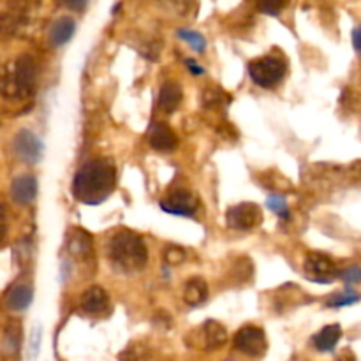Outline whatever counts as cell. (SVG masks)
Here are the masks:
<instances>
[{"instance_id": "2", "label": "cell", "mask_w": 361, "mask_h": 361, "mask_svg": "<svg viewBox=\"0 0 361 361\" xmlns=\"http://www.w3.org/2000/svg\"><path fill=\"white\" fill-rule=\"evenodd\" d=\"M106 254L111 267L122 274H136L143 270L148 261V249L143 236L130 229H120L109 236Z\"/></svg>"}, {"instance_id": "20", "label": "cell", "mask_w": 361, "mask_h": 361, "mask_svg": "<svg viewBox=\"0 0 361 361\" xmlns=\"http://www.w3.org/2000/svg\"><path fill=\"white\" fill-rule=\"evenodd\" d=\"M208 298V284L204 279L194 277L189 279L183 288V302L190 307H197L207 302Z\"/></svg>"}, {"instance_id": "23", "label": "cell", "mask_w": 361, "mask_h": 361, "mask_svg": "<svg viewBox=\"0 0 361 361\" xmlns=\"http://www.w3.org/2000/svg\"><path fill=\"white\" fill-rule=\"evenodd\" d=\"M267 207L270 208L277 217H281L282 221H288L289 219V204L282 194H270L267 200Z\"/></svg>"}, {"instance_id": "30", "label": "cell", "mask_w": 361, "mask_h": 361, "mask_svg": "<svg viewBox=\"0 0 361 361\" xmlns=\"http://www.w3.org/2000/svg\"><path fill=\"white\" fill-rule=\"evenodd\" d=\"M185 66L189 67V71L194 74V76H203L204 74L203 67H201L197 62H194L192 59H185Z\"/></svg>"}, {"instance_id": "1", "label": "cell", "mask_w": 361, "mask_h": 361, "mask_svg": "<svg viewBox=\"0 0 361 361\" xmlns=\"http://www.w3.org/2000/svg\"><path fill=\"white\" fill-rule=\"evenodd\" d=\"M116 187V168L111 159L97 157L85 162L73 178V196L80 203L97 207Z\"/></svg>"}, {"instance_id": "32", "label": "cell", "mask_w": 361, "mask_h": 361, "mask_svg": "<svg viewBox=\"0 0 361 361\" xmlns=\"http://www.w3.org/2000/svg\"><path fill=\"white\" fill-rule=\"evenodd\" d=\"M39 328H35L34 335H32V360H35V356H37L39 353Z\"/></svg>"}, {"instance_id": "10", "label": "cell", "mask_w": 361, "mask_h": 361, "mask_svg": "<svg viewBox=\"0 0 361 361\" xmlns=\"http://www.w3.org/2000/svg\"><path fill=\"white\" fill-rule=\"evenodd\" d=\"M39 0H13L9 9L4 13V30H20L27 27L34 18V11L37 9Z\"/></svg>"}, {"instance_id": "25", "label": "cell", "mask_w": 361, "mask_h": 361, "mask_svg": "<svg viewBox=\"0 0 361 361\" xmlns=\"http://www.w3.org/2000/svg\"><path fill=\"white\" fill-rule=\"evenodd\" d=\"M360 302V296L353 291H345V293H337V295L331 296L330 300L326 302V305L330 309H342V307L348 305H355V303Z\"/></svg>"}, {"instance_id": "8", "label": "cell", "mask_w": 361, "mask_h": 361, "mask_svg": "<svg viewBox=\"0 0 361 361\" xmlns=\"http://www.w3.org/2000/svg\"><path fill=\"white\" fill-rule=\"evenodd\" d=\"M226 222L236 231H250L263 222V210L256 203L235 204L226 214Z\"/></svg>"}, {"instance_id": "15", "label": "cell", "mask_w": 361, "mask_h": 361, "mask_svg": "<svg viewBox=\"0 0 361 361\" xmlns=\"http://www.w3.org/2000/svg\"><path fill=\"white\" fill-rule=\"evenodd\" d=\"M32 298H34V291H32L30 286L16 284L7 289L6 295H4V303L13 312H21V310L28 309Z\"/></svg>"}, {"instance_id": "16", "label": "cell", "mask_w": 361, "mask_h": 361, "mask_svg": "<svg viewBox=\"0 0 361 361\" xmlns=\"http://www.w3.org/2000/svg\"><path fill=\"white\" fill-rule=\"evenodd\" d=\"M183 92L182 87L175 81H168L161 87V92H159L157 106L164 113H175L178 109V106L182 104Z\"/></svg>"}, {"instance_id": "19", "label": "cell", "mask_w": 361, "mask_h": 361, "mask_svg": "<svg viewBox=\"0 0 361 361\" xmlns=\"http://www.w3.org/2000/svg\"><path fill=\"white\" fill-rule=\"evenodd\" d=\"M74 32H76V21L71 16H62L53 23L49 30V41L53 46H63L71 41Z\"/></svg>"}, {"instance_id": "5", "label": "cell", "mask_w": 361, "mask_h": 361, "mask_svg": "<svg viewBox=\"0 0 361 361\" xmlns=\"http://www.w3.org/2000/svg\"><path fill=\"white\" fill-rule=\"evenodd\" d=\"M303 271H305V277L316 284H331L341 277V270L335 264V261L321 252L307 254Z\"/></svg>"}, {"instance_id": "9", "label": "cell", "mask_w": 361, "mask_h": 361, "mask_svg": "<svg viewBox=\"0 0 361 361\" xmlns=\"http://www.w3.org/2000/svg\"><path fill=\"white\" fill-rule=\"evenodd\" d=\"M13 152L25 164H37L42 157V143L30 129H21L13 137Z\"/></svg>"}, {"instance_id": "3", "label": "cell", "mask_w": 361, "mask_h": 361, "mask_svg": "<svg viewBox=\"0 0 361 361\" xmlns=\"http://www.w3.org/2000/svg\"><path fill=\"white\" fill-rule=\"evenodd\" d=\"M37 81V62L32 55L23 53L4 69L2 94L6 99L25 101L32 97Z\"/></svg>"}, {"instance_id": "18", "label": "cell", "mask_w": 361, "mask_h": 361, "mask_svg": "<svg viewBox=\"0 0 361 361\" xmlns=\"http://www.w3.org/2000/svg\"><path fill=\"white\" fill-rule=\"evenodd\" d=\"M201 337H203V345L208 351L221 349L228 342V331L217 321H207L201 328Z\"/></svg>"}, {"instance_id": "21", "label": "cell", "mask_w": 361, "mask_h": 361, "mask_svg": "<svg viewBox=\"0 0 361 361\" xmlns=\"http://www.w3.org/2000/svg\"><path fill=\"white\" fill-rule=\"evenodd\" d=\"M4 353L9 356H16L21 348V326L18 321H9L6 328H4V338H2Z\"/></svg>"}, {"instance_id": "28", "label": "cell", "mask_w": 361, "mask_h": 361, "mask_svg": "<svg viewBox=\"0 0 361 361\" xmlns=\"http://www.w3.org/2000/svg\"><path fill=\"white\" fill-rule=\"evenodd\" d=\"M183 257H185V252L182 249H178V247H168L164 252L166 263L169 264H180L183 261Z\"/></svg>"}, {"instance_id": "13", "label": "cell", "mask_w": 361, "mask_h": 361, "mask_svg": "<svg viewBox=\"0 0 361 361\" xmlns=\"http://www.w3.org/2000/svg\"><path fill=\"white\" fill-rule=\"evenodd\" d=\"M148 143L157 152H173L178 147V136L164 122H155L148 130Z\"/></svg>"}, {"instance_id": "6", "label": "cell", "mask_w": 361, "mask_h": 361, "mask_svg": "<svg viewBox=\"0 0 361 361\" xmlns=\"http://www.w3.org/2000/svg\"><path fill=\"white\" fill-rule=\"evenodd\" d=\"M235 349L249 358H263L268 351V341L259 326H243L235 335Z\"/></svg>"}, {"instance_id": "27", "label": "cell", "mask_w": 361, "mask_h": 361, "mask_svg": "<svg viewBox=\"0 0 361 361\" xmlns=\"http://www.w3.org/2000/svg\"><path fill=\"white\" fill-rule=\"evenodd\" d=\"M341 279L348 286L360 284V282H361V267H349V268H345V270L341 271Z\"/></svg>"}, {"instance_id": "26", "label": "cell", "mask_w": 361, "mask_h": 361, "mask_svg": "<svg viewBox=\"0 0 361 361\" xmlns=\"http://www.w3.org/2000/svg\"><path fill=\"white\" fill-rule=\"evenodd\" d=\"M224 97L226 95L222 94L219 88H210V90L204 92V106H207V108H217V106H221L222 102H224Z\"/></svg>"}, {"instance_id": "11", "label": "cell", "mask_w": 361, "mask_h": 361, "mask_svg": "<svg viewBox=\"0 0 361 361\" xmlns=\"http://www.w3.org/2000/svg\"><path fill=\"white\" fill-rule=\"evenodd\" d=\"M81 310H83L87 316L92 317H102L109 314V296L101 286H92L81 296L80 303Z\"/></svg>"}, {"instance_id": "7", "label": "cell", "mask_w": 361, "mask_h": 361, "mask_svg": "<svg viewBox=\"0 0 361 361\" xmlns=\"http://www.w3.org/2000/svg\"><path fill=\"white\" fill-rule=\"evenodd\" d=\"M197 207H200L197 197L182 187L169 190L164 200H161L162 210L176 217H194L197 214Z\"/></svg>"}, {"instance_id": "17", "label": "cell", "mask_w": 361, "mask_h": 361, "mask_svg": "<svg viewBox=\"0 0 361 361\" xmlns=\"http://www.w3.org/2000/svg\"><path fill=\"white\" fill-rule=\"evenodd\" d=\"M342 338L341 324H328L312 337V345L319 353H331Z\"/></svg>"}, {"instance_id": "31", "label": "cell", "mask_w": 361, "mask_h": 361, "mask_svg": "<svg viewBox=\"0 0 361 361\" xmlns=\"http://www.w3.org/2000/svg\"><path fill=\"white\" fill-rule=\"evenodd\" d=\"M353 46L358 53H361V25L353 30Z\"/></svg>"}, {"instance_id": "24", "label": "cell", "mask_w": 361, "mask_h": 361, "mask_svg": "<svg viewBox=\"0 0 361 361\" xmlns=\"http://www.w3.org/2000/svg\"><path fill=\"white\" fill-rule=\"evenodd\" d=\"M289 0H256V7L259 13L268 16H279L288 7Z\"/></svg>"}, {"instance_id": "29", "label": "cell", "mask_w": 361, "mask_h": 361, "mask_svg": "<svg viewBox=\"0 0 361 361\" xmlns=\"http://www.w3.org/2000/svg\"><path fill=\"white\" fill-rule=\"evenodd\" d=\"M62 4L74 13H81L88 6V0H62Z\"/></svg>"}, {"instance_id": "4", "label": "cell", "mask_w": 361, "mask_h": 361, "mask_svg": "<svg viewBox=\"0 0 361 361\" xmlns=\"http://www.w3.org/2000/svg\"><path fill=\"white\" fill-rule=\"evenodd\" d=\"M288 73V63L275 55H264L249 63V76L261 88H275Z\"/></svg>"}, {"instance_id": "33", "label": "cell", "mask_w": 361, "mask_h": 361, "mask_svg": "<svg viewBox=\"0 0 361 361\" xmlns=\"http://www.w3.org/2000/svg\"><path fill=\"white\" fill-rule=\"evenodd\" d=\"M337 361H355V358H353V356H342V358Z\"/></svg>"}, {"instance_id": "14", "label": "cell", "mask_w": 361, "mask_h": 361, "mask_svg": "<svg viewBox=\"0 0 361 361\" xmlns=\"http://www.w3.org/2000/svg\"><path fill=\"white\" fill-rule=\"evenodd\" d=\"M67 250H69L71 257L80 261H87L94 256V243H92V236L83 229H71L69 238H67Z\"/></svg>"}, {"instance_id": "22", "label": "cell", "mask_w": 361, "mask_h": 361, "mask_svg": "<svg viewBox=\"0 0 361 361\" xmlns=\"http://www.w3.org/2000/svg\"><path fill=\"white\" fill-rule=\"evenodd\" d=\"M176 34H178L180 39H183V41L192 48V51L203 53L204 49H207V39H204L200 32L189 30V28H180Z\"/></svg>"}, {"instance_id": "12", "label": "cell", "mask_w": 361, "mask_h": 361, "mask_svg": "<svg viewBox=\"0 0 361 361\" xmlns=\"http://www.w3.org/2000/svg\"><path fill=\"white\" fill-rule=\"evenodd\" d=\"M9 194L11 200L20 204V207H27V204L34 203V200L37 197V178L34 175H28V173L16 176L11 182Z\"/></svg>"}]
</instances>
